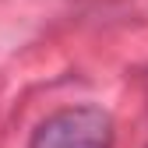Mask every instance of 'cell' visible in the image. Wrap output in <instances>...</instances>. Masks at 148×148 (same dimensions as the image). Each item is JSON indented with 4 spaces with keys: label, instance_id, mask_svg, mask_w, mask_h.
Here are the masks:
<instances>
[{
    "label": "cell",
    "instance_id": "6da1fadb",
    "mask_svg": "<svg viewBox=\"0 0 148 148\" xmlns=\"http://www.w3.org/2000/svg\"><path fill=\"white\" fill-rule=\"evenodd\" d=\"M28 148H113V120L99 106H74L46 116Z\"/></svg>",
    "mask_w": 148,
    "mask_h": 148
}]
</instances>
